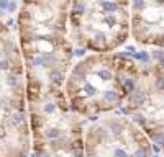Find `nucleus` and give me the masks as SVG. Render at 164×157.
<instances>
[{
  "label": "nucleus",
  "instance_id": "nucleus-1",
  "mask_svg": "<svg viewBox=\"0 0 164 157\" xmlns=\"http://www.w3.org/2000/svg\"><path fill=\"white\" fill-rule=\"evenodd\" d=\"M71 2H23L16 13V38L26 77V101L64 90L72 67Z\"/></svg>",
  "mask_w": 164,
  "mask_h": 157
},
{
  "label": "nucleus",
  "instance_id": "nucleus-2",
  "mask_svg": "<svg viewBox=\"0 0 164 157\" xmlns=\"http://www.w3.org/2000/svg\"><path fill=\"white\" fill-rule=\"evenodd\" d=\"M141 75V66L118 52L89 54L72 64L64 84L71 110L84 118H98L123 107Z\"/></svg>",
  "mask_w": 164,
  "mask_h": 157
},
{
  "label": "nucleus",
  "instance_id": "nucleus-3",
  "mask_svg": "<svg viewBox=\"0 0 164 157\" xmlns=\"http://www.w3.org/2000/svg\"><path fill=\"white\" fill-rule=\"evenodd\" d=\"M0 157H31L26 77L15 26L0 16Z\"/></svg>",
  "mask_w": 164,
  "mask_h": 157
},
{
  "label": "nucleus",
  "instance_id": "nucleus-4",
  "mask_svg": "<svg viewBox=\"0 0 164 157\" xmlns=\"http://www.w3.org/2000/svg\"><path fill=\"white\" fill-rule=\"evenodd\" d=\"M31 157H85L84 123L64 90L28 100Z\"/></svg>",
  "mask_w": 164,
  "mask_h": 157
},
{
  "label": "nucleus",
  "instance_id": "nucleus-5",
  "mask_svg": "<svg viewBox=\"0 0 164 157\" xmlns=\"http://www.w3.org/2000/svg\"><path fill=\"white\" fill-rule=\"evenodd\" d=\"M69 35L76 48L110 54L131 38L130 2H71Z\"/></svg>",
  "mask_w": 164,
  "mask_h": 157
},
{
  "label": "nucleus",
  "instance_id": "nucleus-6",
  "mask_svg": "<svg viewBox=\"0 0 164 157\" xmlns=\"http://www.w3.org/2000/svg\"><path fill=\"white\" fill-rule=\"evenodd\" d=\"M85 157H153L154 146L130 116L108 113L84 133Z\"/></svg>",
  "mask_w": 164,
  "mask_h": 157
},
{
  "label": "nucleus",
  "instance_id": "nucleus-7",
  "mask_svg": "<svg viewBox=\"0 0 164 157\" xmlns=\"http://www.w3.org/2000/svg\"><path fill=\"white\" fill-rule=\"evenodd\" d=\"M123 111L130 115L154 147L164 152V62L153 61L141 67L131 95L123 103Z\"/></svg>",
  "mask_w": 164,
  "mask_h": 157
},
{
  "label": "nucleus",
  "instance_id": "nucleus-8",
  "mask_svg": "<svg viewBox=\"0 0 164 157\" xmlns=\"http://www.w3.org/2000/svg\"><path fill=\"white\" fill-rule=\"evenodd\" d=\"M131 38L139 46L164 49V2L131 3Z\"/></svg>",
  "mask_w": 164,
  "mask_h": 157
}]
</instances>
